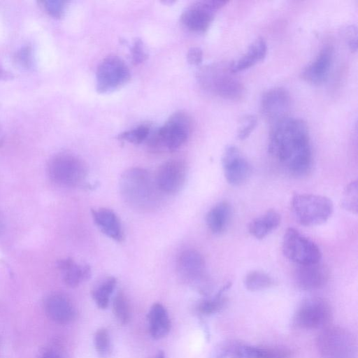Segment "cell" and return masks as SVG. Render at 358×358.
Listing matches in <instances>:
<instances>
[{"label": "cell", "mask_w": 358, "mask_h": 358, "mask_svg": "<svg viewBox=\"0 0 358 358\" xmlns=\"http://www.w3.org/2000/svg\"><path fill=\"white\" fill-rule=\"evenodd\" d=\"M268 150L295 176L306 174L310 168L312 152L308 128L301 119L284 117L271 130Z\"/></svg>", "instance_id": "1"}, {"label": "cell", "mask_w": 358, "mask_h": 358, "mask_svg": "<svg viewBox=\"0 0 358 358\" xmlns=\"http://www.w3.org/2000/svg\"><path fill=\"white\" fill-rule=\"evenodd\" d=\"M120 192L127 204L143 211L157 207L162 194L155 178L148 171L137 167L130 168L122 174Z\"/></svg>", "instance_id": "2"}, {"label": "cell", "mask_w": 358, "mask_h": 358, "mask_svg": "<svg viewBox=\"0 0 358 358\" xmlns=\"http://www.w3.org/2000/svg\"><path fill=\"white\" fill-rule=\"evenodd\" d=\"M200 85L206 90L227 99H239L243 93V85L234 76L229 66L212 63L203 66L198 72Z\"/></svg>", "instance_id": "3"}, {"label": "cell", "mask_w": 358, "mask_h": 358, "mask_svg": "<svg viewBox=\"0 0 358 358\" xmlns=\"http://www.w3.org/2000/svg\"><path fill=\"white\" fill-rule=\"evenodd\" d=\"M192 128V121L188 113L177 111L159 127L148 140L150 149L166 148L175 151L188 139Z\"/></svg>", "instance_id": "4"}, {"label": "cell", "mask_w": 358, "mask_h": 358, "mask_svg": "<svg viewBox=\"0 0 358 358\" xmlns=\"http://www.w3.org/2000/svg\"><path fill=\"white\" fill-rule=\"evenodd\" d=\"M316 348L321 358H357V344L355 336L339 326L322 329L316 339Z\"/></svg>", "instance_id": "5"}, {"label": "cell", "mask_w": 358, "mask_h": 358, "mask_svg": "<svg viewBox=\"0 0 358 358\" xmlns=\"http://www.w3.org/2000/svg\"><path fill=\"white\" fill-rule=\"evenodd\" d=\"M292 210L296 220L301 225L313 227L327 222L334 211V204L324 196L295 194L292 199Z\"/></svg>", "instance_id": "6"}, {"label": "cell", "mask_w": 358, "mask_h": 358, "mask_svg": "<svg viewBox=\"0 0 358 358\" xmlns=\"http://www.w3.org/2000/svg\"><path fill=\"white\" fill-rule=\"evenodd\" d=\"M48 172L52 181L65 187L83 185L88 174L85 162L74 154L62 152L49 161Z\"/></svg>", "instance_id": "7"}, {"label": "cell", "mask_w": 358, "mask_h": 358, "mask_svg": "<svg viewBox=\"0 0 358 358\" xmlns=\"http://www.w3.org/2000/svg\"><path fill=\"white\" fill-rule=\"evenodd\" d=\"M179 278L199 293L207 295L211 289V281L207 275L206 262L197 250L189 249L180 255L177 262Z\"/></svg>", "instance_id": "8"}, {"label": "cell", "mask_w": 358, "mask_h": 358, "mask_svg": "<svg viewBox=\"0 0 358 358\" xmlns=\"http://www.w3.org/2000/svg\"><path fill=\"white\" fill-rule=\"evenodd\" d=\"M282 250L287 259L298 265L317 263L322 258L318 246L294 228L286 230Z\"/></svg>", "instance_id": "9"}, {"label": "cell", "mask_w": 358, "mask_h": 358, "mask_svg": "<svg viewBox=\"0 0 358 358\" xmlns=\"http://www.w3.org/2000/svg\"><path fill=\"white\" fill-rule=\"evenodd\" d=\"M332 317L329 303L318 297L303 301L293 317L294 324L302 329H323L328 327Z\"/></svg>", "instance_id": "10"}, {"label": "cell", "mask_w": 358, "mask_h": 358, "mask_svg": "<svg viewBox=\"0 0 358 358\" xmlns=\"http://www.w3.org/2000/svg\"><path fill=\"white\" fill-rule=\"evenodd\" d=\"M126 63L117 55H108L99 64L96 72V90L106 94L119 89L130 79Z\"/></svg>", "instance_id": "11"}, {"label": "cell", "mask_w": 358, "mask_h": 358, "mask_svg": "<svg viewBox=\"0 0 358 358\" xmlns=\"http://www.w3.org/2000/svg\"><path fill=\"white\" fill-rule=\"evenodd\" d=\"M227 3L224 0L195 1L182 12L180 21L191 31L205 32L210 27L216 11Z\"/></svg>", "instance_id": "12"}, {"label": "cell", "mask_w": 358, "mask_h": 358, "mask_svg": "<svg viewBox=\"0 0 358 358\" xmlns=\"http://www.w3.org/2000/svg\"><path fill=\"white\" fill-rule=\"evenodd\" d=\"M222 164L225 178L231 185H241L251 176L252 167L250 163L234 145H229L225 148L222 157Z\"/></svg>", "instance_id": "13"}, {"label": "cell", "mask_w": 358, "mask_h": 358, "mask_svg": "<svg viewBox=\"0 0 358 358\" xmlns=\"http://www.w3.org/2000/svg\"><path fill=\"white\" fill-rule=\"evenodd\" d=\"M291 104L289 92L281 87H273L266 91L260 101L262 115L274 123L287 117Z\"/></svg>", "instance_id": "14"}, {"label": "cell", "mask_w": 358, "mask_h": 358, "mask_svg": "<svg viewBox=\"0 0 358 358\" xmlns=\"http://www.w3.org/2000/svg\"><path fill=\"white\" fill-rule=\"evenodd\" d=\"M186 166L180 159H170L162 164L155 178L162 193L174 194L179 192L186 179Z\"/></svg>", "instance_id": "15"}, {"label": "cell", "mask_w": 358, "mask_h": 358, "mask_svg": "<svg viewBox=\"0 0 358 358\" xmlns=\"http://www.w3.org/2000/svg\"><path fill=\"white\" fill-rule=\"evenodd\" d=\"M329 271L320 262L301 264L294 271V280L299 287L304 290L322 288L328 282Z\"/></svg>", "instance_id": "16"}, {"label": "cell", "mask_w": 358, "mask_h": 358, "mask_svg": "<svg viewBox=\"0 0 358 358\" xmlns=\"http://www.w3.org/2000/svg\"><path fill=\"white\" fill-rule=\"evenodd\" d=\"M45 311L48 317L59 324L71 322L76 317V310L71 301L61 294L49 295L44 302Z\"/></svg>", "instance_id": "17"}, {"label": "cell", "mask_w": 358, "mask_h": 358, "mask_svg": "<svg viewBox=\"0 0 358 358\" xmlns=\"http://www.w3.org/2000/svg\"><path fill=\"white\" fill-rule=\"evenodd\" d=\"M333 59V49L329 45L323 47L315 59L308 64L301 72L306 81L320 84L327 78Z\"/></svg>", "instance_id": "18"}, {"label": "cell", "mask_w": 358, "mask_h": 358, "mask_svg": "<svg viewBox=\"0 0 358 358\" xmlns=\"http://www.w3.org/2000/svg\"><path fill=\"white\" fill-rule=\"evenodd\" d=\"M92 216L99 229L106 236L116 241H122L123 231L117 215L110 209L101 208L92 209Z\"/></svg>", "instance_id": "19"}, {"label": "cell", "mask_w": 358, "mask_h": 358, "mask_svg": "<svg viewBox=\"0 0 358 358\" xmlns=\"http://www.w3.org/2000/svg\"><path fill=\"white\" fill-rule=\"evenodd\" d=\"M267 52V44L262 37L256 38L248 46L247 51L229 65L230 71L235 73L248 69L262 60Z\"/></svg>", "instance_id": "20"}, {"label": "cell", "mask_w": 358, "mask_h": 358, "mask_svg": "<svg viewBox=\"0 0 358 358\" xmlns=\"http://www.w3.org/2000/svg\"><path fill=\"white\" fill-rule=\"evenodd\" d=\"M57 268L64 272V282L70 287H76L91 276V268L87 264H78L70 258L57 262Z\"/></svg>", "instance_id": "21"}, {"label": "cell", "mask_w": 358, "mask_h": 358, "mask_svg": "<svg viewBox=\"0 0 358 358\" xmlns=\"http://www.w3.org/2000/svg\"><path fill=\"white\" fill-rule=\"evenodd\" d=\"M148 321L150 334L154 339H162L169 334L171 322L168 312L162 304L156 303L151 306Z\"/></svg>", "instance_id": "22"}, {"label": "cell", "mask_w": 358, "mask_h": 358, "mask_svg": "<svg viewBox=\"0 0 358 358\" xmlns=\"http://www.w3.org/2000/svg\"><path fill=\"white\" fill-rule=\"evenodd\" d=\"M280 220L278 212L269 210L250 222L248 226L249 233L257 239H262L278 227Z\"/></svg>", "instance_id": "23"}, {"label": "cell", "mask_w": 358, "mask_h": 358, "mask_svg": "<svg viewBox=\"0 0 358 358\" xmlns=\"http://www.w3.org/2000/svg\"><path fill=\"white\" fill-rule=\"evenodd\" d=\"M231 215L230 204L223 201L214 206L206 215V224L210 231L220 234L225 231Z\"/></svg>", "instance_id": "24"}, {"label": "cell", "mask_w": 358, "mask_h": 358, "mask_svg": "<svg viewBox=\"0 0 358 358\" xmlns=\"http://www.w3.org/2000/svg\"><path fill=\"white\" fill-rule=\"evenodd\" d=\"M209 358H251V345L237 341H225L213 349Z\"/></svg>", "instance_id": "25"}, {"label": "cell", "mask_w": 358, "mask_h": 358, "mask_svg": "<svg viewBox=\"0 0 358 358\" xmlns=\"http://www.w3.org/2000/svg\"><path fill=\"white\" fill-rule=\"evenodd\" d=\"M117 284L116 278L108 277L99 282L92 290V296L101 309H106L109 304V300Z\"/></svg>", "instance_id": "26"}, {"label": "cell", "mask_w": 358, "mask_h": 358, "mask_svg": "<svg viewBox=\"0 0 358 358\" xmlns=\"http://www.w3.org/2000/svg\"><path fill=\"white\" fill-rule=\"evenodd\" d=\"M230 285L231 283L228 282L213 296L201 300L196 306L197 311L200 314L210 315L221 310L227 301L224 293Z\"/></svg>", "instance_id": "27"}, {"label": "cell", "mask_w": 358, "mask_h": 358, "mask_svg": "<svg viewBox=\"0 0 358 358\" xmlns=\"http://www.w3.org/2000/svg\"><path fill=\"white\" fill-rule=\"evenodd\" d=\"M273 280L267 273L259 271H252L243 278V285L250 292L262 291L271 287Z\"/></svg>", "instance_id": "28"}, {"label": "cell", "mask_w": 358, "mask_h": 358, "mask_svg": "<svg viewBox=\"0 0 358 358\" xmlns=\"http://www.w3.org/2000/svg\"><path fill=\"white\" fill-rule=\"evenodd\" d=\"M292 352L282 347L251 345V358H291Z\"/></svg>", "instance_id": "29"}, {"label": "cell", "mask_w": 358, "mask_h": 358, "mask_svg": "<svg viewBox=\"0 0 358 358\" xmlns=\"http://www.w3.org/2000/svg\"><path fill=\"white\" fill-rule=\"evenodd\" d=\"M113 313L122 324H127L131 318V311L128 300L124 294L119 291L113 301Z\"/></svg>", "instance_id": "30"}, {"label": "cell", "mask_w": 358, "mask_h": 358, "mask_svg": "<svg viewBox=\"0 0 358 358\" xmlns=\"http://www.w3.org/2000/svg\"><path fill=\"white\" fill-rule=\"evenodd\" d=\"M357 182L352 181L345 188L341 198V207L353 214L357 213Z\"/></svg>", "instance_id": "31"}, {"label": "cell", "mask_w": 358, "mask_h": 358, "mask_svg": "<svg viewBox=\"0 0 358 358\" xmlns=\"http://www.w3.org/2000/svg\"><path fill=\"white\" fill-rule=\"evenodd\" d=\"M94 347L100 358H108L112 353V343L107 329L101 328L94 334Z\"/></svg>", "instance_id": "32"}, {"label": "cell", "mask_w": 358, "mask_h": 358, "mask_svg": "<svg viewBox=\"0 0 358 358\" xmlns=\"http://www.w3.org/2000/svg\"><path fill=\"white\" fill-rule=\"evenodd\" d=\"M150 131V125L148 124H142L135 128L120 134L118 135V138L138 145L148 138Z\"/></svg>", "instance_id": "33"}, {"label": "cell", "mask_w": 358, "mask_h": 358, "mask_svg": "<svg viewBox=\"0 0 358 358\" xmlns=\"http://www.w3.org/2000/svg\"><path fill=\"white\" fill-rule=\"evenodd\" d=\"M257 124V120L254 115H245L243 116L238 123L237 136L240 140L247 138L252 131L255 129Z\"/></svg>", "instance_id": "34"}, {"label": "cell", "mask_w": 358, "mask_h": 358, "mask_svg": "<svg viewBox=\"0 0 358 358\" xmlns=\"http://www.w3.org/2000/svg\"><path fill=\"white\" fill-rule=\"evenodd\" d=\"M15 61L24 69H31L34 65L31 47L30 45H25L18 50L15 55Z\"/></svg>", "instance_id": "35"}, {"label": "cell", "mask_w": 358, "mask_h": 358, "mask_svg": "<svg viewBox=\"0 0 358 358\" xmlns=\"http://www.w3.org/2000/svg\"><path fill=\"white\" fill-rule=\"evenodd\" d=\"M131 57L134 65H138L147 59L148 55L144 44L140 38L136 39L133 44L131 48Z\"/></svg>", "instance_id": "36"}, {"label": "cell", "mask_w": 358, "mask_h": 358, "mask_svg": "<svg viewBox=\"0 0 358 358\" xmlns=\"http://www.w3.org/2000/svg\"><path fill=\"white\" fill-rule=\"evenodd\" d=\"M46 12L52 17L60 18L64 13L66 2L64 1L48 0L42 2Z\"/></svg>", "instance_id": "37"}, {"label": "cell", "mask_w": 358, "mask_h": 358, "mask_svg": "<svg viewBox=\"0 0 358 358\" xmlns=\"http://www.w3.org/2000/svg\"><path fill=\"white\" fill-rule=\"evenodd\" d=\"M203 59V51L199 47H192L187 53V60L192 65H199Z\"/></svg>", "instance_id": "38"}, {"label": "cell", "mask_w": 358, "mask_h": 358, "mask_svg": "<svg viewBox=\"0 0 358 358\" xmlns=\"http://www.w3.org/2000/svg\"><path fill=\"white\" fill-rule=\"evenodd\" d=\"M345 34L348 39V45L352 51L357 50V28L350 25L345 28Z\"/></svg>", "instance_id": "39"}, {"label": "cell", "mask_w": 358, "mask_h": 358, "mask_svg": "<svg viewBox=\"0 0 358 358\" xmlns=\"http://www.w3.org/2000/svg\"><path fill=\"white\" fill-rule=\"evenodd\" d=\"M40 358H63V357L55 350L45 349L42 352Z\"/></svg>", "instance_id": "40"}, {"label": "cell", "mask_w": 358, "mask_h": 358, "mask_svg": "<svg viewBox=\"0 0 358 358\" xmlns=\"http://www.w3.org/2000/svg\"><path fill=\"white\" fill-rule=\"evenodd\" d=\"M13 78V75L0 66V80H7Z\"/></svg>", "instance_id": "41"}, {"label": "cell", "mask_w": 358, "mask_h": 358, "mask_svg": "<svg viewBox=\"0 0 358 358\" xmlns=\"http://www.w3.org/2000/svg\"><path fill=\"white\" fill-rule=\"evenodd\" d=\"M4 135L2 129L0 127V146L3 144Z\"/></svg>", "instance_id": "42"}, {"label": "cell", "mask_w": 358, "mask_h": 358, "mask_svg": "<svg viewBox=\"0 0 358 358\" xmlns=\"http://www.w3.org/2000/svg\"><path fill=\"white\" fill-rule=\"evenodd\" d=\"M155 358H165L164 352L162 350H159Z\"/></svg>", "instance_id": "43"}, {"label": "cell", "mask_w": 358, "mask_h": 358, "mask_svg": "<svg viewBox=\"0 0 358 358\" xmlns=\"http://www.w3.org/2000/svg\"><path fill=\"white\" fill-rule=\"evenodd\" d=\"M2 227H3V222H2L1 217L0 216V231L1 230Z\"/></svg>", "instance_id": "44"}]
</instances>
